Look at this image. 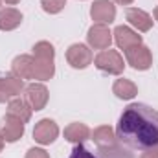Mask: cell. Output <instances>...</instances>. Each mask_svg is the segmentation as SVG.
I'll return each instance as SVG.
<instances>
[{
    "label": "cell",
    "mask_w": 158,
    "mask_h": 158,
    "mask_svg": "<svg viewBox=\"0 0 158 158\" xmlns=\"http://www.w3.org/2000/svg\"><path fill=\"white\" fill-rule=\"evenodd\" d=\"M0 6H2V0H0Z\"/></svg>",
    "instance_id": "cell-30"
},
{
    "label": "cell",
    "mask_w": 158,
    "mask_h": 158,
    "mask_svg": "<svg viewBox=\"0 0 158 158\" xmlns=\"http://www.w3.org/2000/svg\"><path fill=\"white\" fill-rule=\"evenodd\" d=\"M99 158H134L132 153H129L125 147H121L118 142L107 147H99Z\"/></svg>",
    "instance_id": "cell-20"
},
{
    "label": "cell",
    "mask_w": 158,
    "mask_h": 158,
    "mask_svg": "<svg viewBox=\"0 0 158 158\" xmlns=\"http://www.w3.org/2000/svg\"><path fill=\"white\" fill-rule=\"evenodd\" d=\"M90 17L96 24H110L116 19V6L109 0H96L90 7Z\"/></svg>",
    "instance_id": "cell-8"
},
{
    "label": "cell",
    "mask_w": 158,
    "mask_h": 158,
    "mask_svg": "<svg viewBox=\"0 0 158 158\" xmlns=\"http://www.w3.org/2000/svg\"><path fill=\"white\" fill-rule=\"evenodd\" d=\"M116 4H119V6H129V4H132L134 0H114Z\"/></svg>",
    "instance_id": "cell-26"
},
{
    "label": "cell",
    "mask_w": 158,
    "mask_h": 158,
    "mask_svg": "<svg viewBox=\"0 0 158 158\" xmlns=\"http://www.w3.org/2000/svg\"><path fill=\"white\" fill-rule=\"evenodd\" d=\"M155 20H158V6L155 7Z\"/></svg>",
    "instance_id": "cell-29"
},
{
    "label": "cell",
    "mask_w": 158,
    "mask_h": 158,
    "mask_svg": "<svg viewBox=\"0 0 158 158\" xmlns=\"http://www.w3.org/2000/svg\"><path fill=\"white\" fill-rule=\"evenodd\" d=\"M55 74V64L53 59H46V57H35L33 55V79L39 81H48L53 77Z\"/></svg>",
    "instance_id": "cell-14"
},
{
    "label": "cell",
    "mask_w": 158,
    "mask_h": 158,
    "mask_svg": "<svg viewBox=\"0 0 158 158\" xmlns=\"http://www.w3.org/2000/svg\"><path fill=\"white\" fill-rule=\"evenodd\" d=\"M57 136H59V127H57V123L53 119H50V118L40 119L39 123L35 125V129H33V140L37 143H40V145L53 143L57 140Z\"/></svg>",
    "instance_id": "cell-5"
},
{
    "label": "cell",
    "mask_w": 158,
    "mask_h": 158,
    "mask_svg": "<svg viewBox=\"0 0 158 158\" xmlns=\"http://www.w3.org/2000/svg\"><path fill=\"white\" fill-rule=\"evenodd\" d=\"M112 92L119 99H132L138 94V86L131 79H116V83L112 85Z\"/></svg>",
    "instance_id": "cell-19"
},
{
    "label": "cell",
    "mask_w": 158,
    "mask_h": 158,
    "mask_svg": "<svg viewBox=\"0 0 158 158\" xmlns=\"http://www.w3.org/2000/svg\"><path fill=\"white\" fill-rule=\"evenodd\" d=\"M13 76L20 79H33V55H19L11 63Z\"/></svg>",
    "instance_id": "cell-13"
},
{
    "label": "cell",
    "mask_w": 158,
    "mask_h": 158,
    "mask_svg": "<svg viewBox=\"0 0 158 158\" xmlns=\"http://www.w3.org/2000/svg\"><path fill=\"white\" fill-rule=\"evenodd\" d=\"M33 55L35 57H46V59H53L55 57V50L48 40H39L33 46Z\"/></svg>",
    "instance_id": "cell-21"
},
{
    "label": "cell",
    "mask_w": 158,
    "mask_h": 158,
    "mask_svg": "<svg viewBox=\"0 0 158 158\" xmlns=\"http://www.w3.org/2000/svg\"><path fill=\"white\" fill-rule=\"evenodd\" d=\"M4 142H6V140H4V136H2V132H0V151L4 149Z\"/></svg>",
    "instance_id": "cell-27"
},
{
    "label": "cell",
    "mask_w": 158,
    "mask_h": 158,
    "mask_svg": "<svg viewBox=\"0 0 158 158\" xmlns=\"http://www.w3.org/2000/svg\"><path fill=\"white\" fill-rule=\"evenodd\" d=\"M90 129L85 125V123H70L66 129H64V140L66 142H70V143H83L85 140H88L90 138Z\"/></svg>",
    "instance_id": "cell-16"
},
{
    "label": "cell",
    "mask_w": 158,
    "mask_h": 158,
    "mask_svg": "<svg viewBox=\"0 0 158 158\" xmlns=\"http://www.w3.org/2000/svg\"><path fill=\"white\" fill-rule=\"evenodd\" d=\"M0 132H2V136H4L6 142L13 143V142H17V140L22 138V134H24V123L19 118H15V116L6 114V118L2 119V123H0Z\"/></svg>",
    "instance_id": "cell-9"
},
{
    "label": "cell",
    "mask_w": 158,
    "mask_h": 158,
    "mask_svg": "<svg viewBox=\"0 0 158 158\" xmlns=\"http://www.w3.org/2000/svg\"><path fill=\"white\" fill-rule=\"evenodd\" d=\"M7 114L19 118L22 123H28L30 118H31V109H30V105H28L24 99L15 98V99H11V101L7 103Z\"/></svg>",
    "instance_id": "cell-18"
},
{
    "label": "cell",
    "mask_w": 158,
    "mask_h": 158,
    "mask_svg": "<svg viewBox=\"0 0 158 158\" xmlns=\"http://www.w3.org/2000/svg\"><path fill=\"white\" fill-rule=\"evenodd\" d=\"M68 158H98V156L94 153H90L83 143H76V147L72 149V153H70Z\"/></svg>",
    "instance_id": "cell-23"
},
{
    "label": "cell",
    "mask_w": 158,
    "mask_h": 158,
    "mask_svg": "<svg viewBox=\"0 0 158 158\" xmlns=\"http://www.w3.org/2000/svg\"><path fill=\"white\" fill-rule=\"evenodd\" d=\"M90 136H92V140H94V143L98 147H107V145H112V143L118 142L114 129L109 127V125H101V127L94 129V132Z\"/></svg>",
    "instance_id": "cell-17"
},
{
    "label": "cell",
    "mask_w": 158,
    "mask_h": 158,
    "mask_svg": "<svg viewBox=\"0 0 158 158\" xmlns=\"http://www.w3.org/2000/svg\"><path fill=\"white\" fill-rule=\"evenodd\" d=\"M86 40L94 50H109L112 44V31L105 24H94L86 33Z\"/></svg>",
    "instance_id": "cell-7"
},
{
    "label": "cell",
    "mask_w": 158,
    "mask_h": 158,
    "mask_svg": "<svg viewBox=\"0 0 158 158\" xmlns=\"http://www.w3.org/2000/svg\"><path fill=\"white\" fill-rule=\"evenodd\" d=\"M24 90V83L22 79L17 76H6L0 77V103L11 101L15 96H19Z\"/></svg>",
    "instance_id": "cell-10"
},
{
    "label": "cell",
    "mask_w": 158,
    "mask_h": 158,
    "mask_svg": "<svg viewBox=\"0 0 158 158\" xmlns=\"http://www.w3.org/2000/svg\"><path fill=\"white\" fill-rule=\"evenodd\" d=\"M92 59H94L92 50L88 46H85V44H72L66 50V61H68V64L72 68L83 70L92 63Z\"/></svg>",
    "instance_id": "cell-6"
},
{
    "label": "cell",
    "mask_w": 158,
    "mask_h": 158,
    "mask_svg": "<svg viewBox=\"0 0 158 158\" xmlns=\"http://www.w3.org/2000/svg\"><path fill=\"white\" fill-rule=\"evenodd\" d=\"M127 20L131 26H134L138 31L145 33L153 28V17L149 13H145L143 9H138V7H129L127 9Z\"/></svg>",
    "instance_id": "cell-11"
},
{
    "label": "cell",
    "mask_w": 158,
    "mask_h": 158,
    "mask_svg": "<svg viewBox=\"0 0 158 158\" xmlns=\"http://www.w3.org/2000/svg\"><path fill=\"white\" fill-rule=\"evenodd\" d=\"M24 101L30 105L31 110H42L48 103V88L40 83H31L28 86H24Z\"/></svg>",
    "instance_id": "cell-4"
},
{
    "label": "cell",
    "mask_w": 158,
    "mask_h": 158,
    "mask_svg": "<svg viewBox=\"0 0 158 158\" xmlns=\"http://www.w3.org/2000/svg\"><path fill=\"white\" fill-rule=\"evenodd\" d=\"M22 22V13L15 7H4L0 9V30L2 31H11L19 28Z\"/></svg>",
    "instance_id": "cell-15"
},
{
    "label": "cell",
    "mask_w": 158,
    "mask_h": 158,
    "mask_svg": "<svg viewBox=\"0 0 158 158\" xmlns=\"http://www.w3.org/2000/svg\"><path fill=\"white\" fill-rule=\"evenodd\" d=\"M94 64L98 70L105 72V74H110V76H119L123 74L125 70V63H123V57L119 55L116 50H101L96 59H94Z\"/></svg>",
    "instance_id": "cell-2"
},
{
    "label": "cell",
    "mask_w": 158,
    "mask_h": 158,
    "mask_svg": "<svg viewBox=\"0 0 158 158\" xmlns=\"http://www.w3.org/2000/svg\"><path fill=\"white\" fill-rule=\"evenodd\" d=\"M20 0H6V4H19Z\"/></svg>",
    "instance_id": "cell-28"
},
{
    "label": "cell",
    "mask_w": 158,
    "mask_h": 158,
    "mask_svg": "<svg viewBox=\"0 0 158 158\" xmlns=\"http://www.w3.org/2000/svg\"><path fill=\"white\" fill-rule=\"evenodd\" d=\"M114 40L118 44V48H121L123 52L129 50L131 46H136V44H142V35H138L134 30H131L129 26H118L114 30Z\"/></svg>",
    "instance_id": "cell-12"
},
{
    "label": "cell",
    "mask_w": 158,
    "mask_h": 158,
    "mask_svg": "<svg viewBox=\"0 0 158 158\" xmlns=\"http://www.w3.org/2000/svg\"><path fill=\"white\" fill-rule=\"evenodd\" d=\"M140 158H158V147H153V149L143 151V155Z\"/></svg>",
    "instance_id": "cell-25"
},
{
    "label": "cell",
    "mask_w": 158,
    "mask_h": 158,
    "mask_svg": "<svg viewBox=\"0 0 158 158\" xmlns=\"http://www.w3.org/2000/svg\"><path fill=\"white\" fill-rule=\"evenodd\" d=\"M64 6H66V0H40V7L50 15H55V13L63 11Z\"/></svg>",
    "instance_id": "cell-22"
},
{
    "label": "cell",
    "mask_w": 158,
    "mask_h": 158,
    "mask_svg": "<svg viewBox=\"0 0 158 158\" xmlns=\"http://www.w3.org/2000/svg\"><path fill=\"white\" fill-rule=\"evenodd\" d=\"M26 158H50V155L44 149H40V147H31L26 153Z\"/></svg>",
    "instance_id": "cell-24"
},
{
    "label": "cell",
    "mask_w": 158,
    "mask_h": 158,
    "mask_svg": "<svg viewBox=\"0 0 158 158\" xmlns=\"http://www.w3.org/2000/svg\"><path fill=\"white\" fill-rule=\"evenodd\" d=\"M116 138L138 151L158 147V110L145 103H131L119 116Z\"/></svg>",
    "instance_id": "cell-1"
},
{
    "label": "cell",
    "mask_w": 158,
    "mask_h": 158,
    "mask_svg": "<svg viewBox=\"0 0 158 158\" xmlns=\"http://www.w3.org/2000/svg\"><path fill=\"white\" fill-rule=\"evenodd\" d=\"M125 59L134 70H140V72L149 70L153 64V53L143 44H136V46H131L129 50H125Z\"/></svg>",
    "instance_id": "cell-3"
}]
</instances>
